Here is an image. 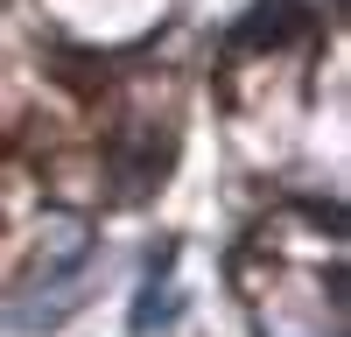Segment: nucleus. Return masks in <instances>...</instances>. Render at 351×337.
I'll use <instances>...</instances> for the list:
<instances>
[{
	"mask_svg": "<svg viewBox=\"0 0 351 337\" xmlns=\"http://www.w3.org/2000/svg\"><path fill=\"white\" fill-rule=\"evenodd\" d=\"M302 28H309L302 0H260V8L239 21V36H232V56H260V49H274L288 36H302Z\"/></svg>",
	"mask_w": 351,
	"mask_h": 337,
	"instance_id": "nucleus-1",
	"label": "nucleus"
}]
</instances>
